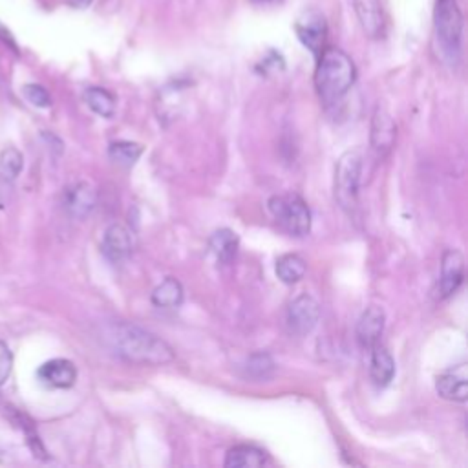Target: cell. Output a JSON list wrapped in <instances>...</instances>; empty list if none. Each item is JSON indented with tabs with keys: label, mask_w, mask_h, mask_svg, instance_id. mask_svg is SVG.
Instances as JSON below:
<instances>
[{
	"label": "cell",
	"mask_w": 468,
	"mask_h": 468,
	"mask_svg": "<svg viewBox=\"0 0 468 468\" xmlns=\"http://www.w3.org/2000/svg\"><path fill=\"white\" fill-rule=\"evenodd\" d=\"M108 340L115 353L132 364L163 366L174 360V351L163 338L133 324H113Z\"/></svg>",
	"instance_id": "1"
},
{
	"label": "cell",
	"mask_w": 468,
	"mask_h": 468,
	"mask_svg": "<svg viewBox=\"0 0 468 468\" xmlns=\"http://www.w3.org/2000/svg\"><path fill=\"white\" fill-rule=\"evenodd\" d=\"M356 68L351 57L338 48H324L318 53L314 88L324 104L338 102L355 84Z\"/></svg>",
	"instance_id": "2"
},
{
	"label": "cell",
	"mask_w": 468,
	"mask_h": 468,
	"mask_svg": "<svg viewBox=\"0 0 468 468\" xmlns=\"http://www.w3.org/2000/svg\"><path fill=\"white\" fill-rule=\"evenodd\" d=\"M362 176V152L358 148L344 152L335 165V201L346 212H353L358 205Z\"/></svg>",
	"instance_id": "3"
},
{
	"label": "cell",
	"mask_w": 468,
	"mask_h": 468,
	"mask_svg": "<svg viewBox=\"0 0 468 468\" xmlns=\"http://www.w3.org/2000/svg\"><path fill=\"white\" fill-rule=\"evenodd\" d=\"M269 212L278 227L289 236L302 238L311 230V210L303 197L294 192L276 194L267 201Z\"/></svg>",
	"instance_id": "4"
},
{
	"label": "cell",
	"mask_w": 468,
	"mask_h": 468,
	"mask_svg": "<svg viewBox=\"0 0 468 468\" xmlns=\"http://www.w3.org/2000/svg\"><path fill=\"white\" fill-rule=\"evenodd\" d=\"M433 22H435V37L442 55L448 60L455 62L461 55V40H463V13L459 9L457 0H437Z\"/></svg>",
	"instance_id": "5"
},
{
	"label": "cell",
	"mask_w": 468,
	"mask_h": 468,
	"mask_svg": "<svg viewBox=\"0 0 468 468\" xmlns=\"http://www.w3.org/2000/svg\"><path fill=\"white\" fill-rule=\"evenodd\" d=\"M318 318H320L318 302L309 294H300L287 307L285 327L294 336H305L316 327Z\"/></svg>",
	"instance_id": "6"
},
{
	"label": "cell",
	"mask_w": 468,
	"mask_h": 468,
	"mask_svg": "<svg viewBox=\"0 0 468 468\" xmlns=\"http://www.w3.org/2000/svg\"><path fill=\"white\" fill-rule=\"evenodd\" d=\"M464 280V256L457 249H446L441 258L439 292L442 298L452 296Z\"/></svg>",
	"instance_id": "7"
},
{
	"label": "cell",
	"mask_w": 468,
	"mask_h": 468,
	"mask_svg": "<svg viewBox=\"0 0 468 468\" xmlns=\"http://www.w3.org/2000/svg\"><path fill=\"white\" fill-rule=\"evenodd\" d=\"M101 250L106 260L119 263L126 260L133 250V232L121 223H113L104 230Z\"/></svg>",
	"instance_id": "8"
},
{
	"label": "cell",
	"mask_w": 468,
	"mask_h": 468,
	"mask_svg": "<svg viewBox=\"0 0 468 468\" xmlns=\"http://www.w3.org/2000/svg\"><path fill=\"white\" fill-rule=\"evenodd\" d=\"M37 377L42 384L49 386V388H58V389H66L71 388L77 380V367L71 360L68 358H51L48 362H44L38 371Z\"/></svg>",
	"instance_id": "9"
},
{
	"label": "cell",
	"mask_w": 468,
	"mask_h": 468,
	"mask_svg": "<svg viewBox=\"0 0 468 468\" xmlns=\"http://www.w3.org/2000/svg\"><path fill=\"white\" fill-rule=\"evenodd\" d=\"M384 322H386V314H384L382 307H378V305L366 307V311L360 314V318L356 322V329H355L358 344L367 349L377 346L380 342V336L384 331Z\"/></svg>",
	"instance_id": "10"
},
{
	"label": "cell",
	"mask_w": 468,
	"mask_h": 468,
	"mask_svg": "<svg viewBox=\"0 0 468 468\" xmlns=\"http://www.w3.org/2000/svg\"><path fill=\"white\" fill-rule=\"evenodd\" d=\"M435 389L446 400L464 402L466 397H468L466 364H459L457 367L441 373L435 380Z\"/></svg>",
	"instance_id": "11"
},
{
	"label": "cell",
	"mask_w": 468,
	"mask_h": 468,
	"mask_svg": "<svg viewBox=\"0 0 468 468\" xmlns=\"http://www.w3.org/2000/svg\"><path fill=\"white\" fill-rule=\"evenodd\" d=\"M397 128L389 113L382 108H377L371 122V150L377 154V157H384L395 143Z\"/></svg>",
	"instance_id": "12"
},
{
	"label": "cell",
	"mask_w": 468,
	"mask_h": 468,
	"mask_svg": "<svg viewBox=\"0 0 468 468\" xmlns=\"http://www.w3.org/2000/svg\"><path fill=\"white\" fill-rule=\"evenodd\" d=\"M298 38L305 48H309L313 53H320L324 49L325 40V22L318 13H305L294 26Z\"/></svg>",
	"instance_id": "13"
},
{
	"label": "cell",
	"mask_w": 468,
	"mask_h": 468,
	"mask_svg": "<svg viewBox=\"0 0 468 468\" xmlns=\"http://www.w3.org/2000/svg\"><path fill=\"white\" fill-rule=\"evenodd\" d=\"M355 13L364 33L369 38H378L384 35V13L380 0H353Z\"/></svg>",
	"instance_id": "14"
},
{
	"label": "cell",
	"mask_w": 468,
	"mask_h": 468,
	"mask_svg": "<svg viewBox=\"0 0 468 468\" xmlns=\"http://www.w3.org/2000/svg\"><path fill=\"white\" fill-rule=\"evenodd\" d=\"M97 203V194L91 185L88 183H75L66 190L64 196V207L73 218H86Z\"/></svg>",
	"instance_id": "15"
},
{
	"label": "cell",
	"mask_w": 468,
	"mask_h": 468,
	"mask_svg": "<svg viewBox=\"0 0 468 468\" xmlns=\"http://www.w3.org/2000/svg\"><path fill=\"white\" fill-rule=\"evenodd\" d=\"M369 375L377 388H384L393 380L395 375V360L389 355L386 347L380 344L371 347V358H369Z\"/></svg>",
	"instance_id": "16"
},
{
	"label": "cell",
	"mask_w": 468,
	"mask_h": 468,
	"mask_svg": "<svg viewBox=\"0 0 468 468\" xmlns=\"http://www.w3.org/2000/svg\"><path fill=\"white\" fill-rule=\"evenodd\" d=\"M267 463V453L252 444H238L225 455L227 468H258Z\"/></svg>",
	"instance_id": "17"
},
{
	"label": "cell",
	"mask_w": 468,
	"mask_h": 468,
	"mask_svg": "<svg viewBox=\"0 0 468 468\" xmlns=\"http://www.w3.org/2000/svg\"><path fill=\"white\" fill-rule=\"evenodd\" d=\"M238 245H239V238L230 229H218L208 238V249L219 263H230L238 252Z\"/></svg>",
	"instance_id": "18"
},
{
	"label": "cell",
	"mask_w": 468,
	"mask_h": 468,
	"mask_svg": "<svg viewBox=\"0 0 468 468\" xmlns=\"http://www.w3.org/2000/svg\"><path fill=\"white\" fill-rule=\"evenodd\" d=\"M305 271H307V263L300 254L289 252V254H282L276 260V276L287 285L300 282L305 276Z\"/></svg>",
	"instance_id": "19"
},
{
	"label": "cell",
	"mask_w": 468,
	"mask_h": 468,
	"mask_svg": "<svg viewBox=\"0 0 468 468\" xmlns=\"http://www.w3.org/2000/svg\"><path fill=\"white\" fill-rule=\"evenodd\" d=\"M183 302V285L176 278H165L154 291H152V303L165 309L179 307Z\"/></svg>",
	"instance_id": "20"
},
{
	"label": "cell",
	"mask_w": 468,
	"mask_h": 468,
	"mask_svg": "<svg viewBox=\"0 0 468 468\" xmlns=\"http://www.w3.org/2000/svg\"><path fill=\"white\" fill-rule=\"evenodd\" d=\"M84 101L101 117L110 119L115 113V97L104 88H99V86L88 88L84 91Z\"/></svg>",
	"instance_id": "21"
},
{
	"label": "cell",
	"mask_w": 468,
	"mask_h": 468,
	"mask_svg": "<svg viewBox=\"0 0 468 468\" xmlns=\"http://www.w3.org/2000/svg\"><path fill=\"white\" fill-rule=\"evenodd\" d=\"M243 369H245V377L252 378V380H265L272 375L274 371V360L269 353H252L245 364H243Z\"/></svg>",
	"instance_id": "22"
},
{
	"label": "cell",
	"mask_w": 468,
	"mask_h": 468,
	"mask_svg": "<svg viewBox=\"0 0 468 468\" xmlns=\"http://www.w3.org/2000/svg\"><path fill=\"white\" fill-rule=\"evenodd\" d=\"M141 154H143V146L139 143H132V141H117V143H112L108 148L110 159L126 168L135 165V161L141 157Z\"/></svg>",
	"instance_id": "23"
},
{
	"label": "cell",
	"mask_w": 468,
	"mask_h": 468,
	"mask_svg": "<svg viewBox=\"0 0 468 468\" xmlns=\"http://www.w3.org/2000/svg\"><path fill=\"white\" fill-rule=\"evenodd\" d=\"M24 166V157L22 154L9 146L0 154V179H4L5 183H11L16 179V176L22 172Z\"/></svg>",
	"instance_id": "24"
},
{
	"label": "cell",
	"mask_w": 468,
	"mask_h": 468,
	"mask_svg": "<svg viewBox=\"0 0 468 468\" xmlns=\"http://www.w3.org/2000/svg\"><path fill=\"white\" fill-rule=\"evenodd\" d=\"M24 91V97L33 104V106H38V108H48L51 104V97L48 93L46 88H42L40 84H26L22 88Z\"/></svg>",
	"instance_id": "25"
},
{
	"label": "cell",
	"mask_w": 468,
	"mask_h": 468,
	"mask_svg": "<svg viewBox=\"0 0 468 468\" xmlns=\"http://www.w3.org/2000/svg\"><path fill=\"white\" fill-rule=\"evenodd\" d=\"M13 367V353L5 342L0 340V386L7 380Z\"/></svg>",
	"instance_id": "26"
},
{
	"label": "cell",
	"mask_w": 468,
	"mask_h": 468,
	"mask_svg": "<svg viewBox=\"0 0 468 468\" xmlns=\"http://www.w3.org/2000/svg\"><path fill=\"white\" fill-rule=\"evenodd\" d=\"M69 7H73V9H84V7H88L90 4H91V0H64Z\"/></svg>",
	"instance_id": "27"
},
{
	"label": "cell",
	"mask_w": 468,
	"mask_h": 468,
	"mask_svg": "<svg viewBox=\"0 0 468 468\" xmlns=\"http://www.w3.org/2000/svg\"><path fill=\"white\" fill-rule=\"evenodd\" d=\"M0 38L5 42V44H9V46H13L15 48V44H13V38H11V35L0 26Z\"/></svg>",
	"instance_id": "28"
},
{
	"label": "cell",
	"mask_w": 468,
	"mask_h": 468,
	"mask_svg": "<svg viewBox=\"0 0 468 468\" xmlns=\"http://www.w3.org/2000/svg\"><path fill=\"white\" fill-rule=\"evenodd\" d=\"M4 457H5V452H4V450H2V448H0V461H2V459H4Z\"/></svg>",
	"instance_id": "29"
},
{
	"label": "cell",
	"mask_w": 468,
	"mask_h": 468,
	"mask_svg": "<svg viewBox=\"0 0 468 468\" xmlns=\"http://www.w3.org/2000/svg\"><path fill=\"white\" fill-rule=\"evenodd\" d=\"M252 2H258V4H265V2H271V0H252Z\"/></svg>",
	"instance_id": "30"
}]
</instances>
